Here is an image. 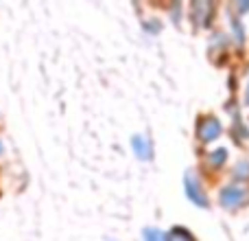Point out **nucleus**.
Segmentation results:
<instances>
[{"mask_svg": "<svg viewBox=\"0 0 249 241\" xmlns=\"http://www.w3.org/2000/svg\"><path fill=\"white\" fill-rule=\"evenodd\" d=\"M219 202H221V206H225L228 211H238V208H243L249 204V189H245L243 184L232 182V184L221 189Z\"/></svg>", "mask_w": 249, "mask_h": 241, "instance_id": "nucleus-1", "label": "nucleus"}, {"mask_svg": "<svg viewBox=\"0 0 249 241\" xmlns=\"http://www.w3.org/2000/svg\"><path fill=\"white\" fill-rule=\"evenodd\" d=\"M223 134V125L216 117L212 114H203L197 119V141L208 145V142H214L216 138Z\"/></svg>", "mask_w": 249, "mask_h": 241, "instance_id": "nucleus-2", "label": "nucleus"}, {"mask_svg": "<svg viewBox=\"0 0 249 241\" xmlns=\"http://www.w3.org/2000/svg\"><path fill=\"white\" fill-rule=\"evenodd\" d=\"M184 186H186V195H188L190 202H195L197 206H201V208H208V206H210V200H208L206 189H203V184L199 182V178L195 176L193 171L186 173Z\"/></svg>", "mask_w": 249, "mask_h": 241, "instance_id": "nucleus-3", "label": "nucleus"}, {"mask_svg": "<svg viewBox=\"0 0 249 241\" xmlns=\"http://www.w3.org/2000/svg\"><path fill=\"white\" fill-rule=\"evenodd\" d=\"M193 11V20L197 26H208L212 20V13H214V4L212 2H206V0H199V2H193L190 7Z\"/></svg>", "mask_w": 249, "mask_h": 241, "instance_id": "nucleus-4", "label": "nucleus"}, {"mask_svg": "<svg viewBox=\"0 0 249 241\" xmlns=\"http://www.w3.org/2000/svg\"><path fill=\"white\" fill-rule=\"evenodd\" d=\"M131 145H133V151H136V156L140 160H151L153 158V145H151V141L146 136H133Z\"/></svg>", "mask_w": 249, "mask_h": 241, "instance_id": "nucleus-5", "label": "nucleus"}, {"mask_svg": "<svg viewBox=\"0 0 249 241\" xmlns=\"http://www.w3.org/2000/svg\"><path fill=\"white\" fill-rule=\"evenodd\" d=\"M228 149L225 147H216L214 151H210L208 154V164H210L212 169H221L225 162H228Z\"/></svg>", "mask_w": 249, "mask_h": 241, "instance_id": "nucleus-6", "label": "nucleus"}, {"mask_svg": "<svg viewBox=\"0 0 249 241\" xmlns=\"http://www.w3.org/2000/svg\"><path fill=\"white\" fill-rule=\"evenodd\" d=\"M232 178L238 182H249V160H238L232 169Z\"/></svg>", "mask_w": 249, "mask_h": 241, "instance_id": "nucleus-7", "label": "nucleus"}, {"mask_svg": "<svg viewBox=\"0 0 249 241\" xmlns=\"http://www.w3.org/2000/svg\"><path fill=\"white\" fill-rule=\"evenodd\" d=\"M168 237H171V241H197L195 239V235L190 233L188 228H184V226H175Z\"/></svg>", "mask_w": 249, "mask_h": 241, "instance_id": "nucleus-8", "label": "nucleus"}, {"mask_svg": "<svg viewBox=\"0 0 249 241\" xmlns=\"http://www.w3.org/2000/svg\"><path fill=\"white\" fill-rule=\"evenodd\" d=\"M232 33H234V38H236V44L245 42V29H243V22L238 16L232 18Z\"/></svg>", "mask_w": 249, "mask_h": 241, "instance_id": "nucleus-9", "label": "nucleus"}, {"mask_svg": "<svg viewBox=\"0 0 249 241\" xmlns=\"http://www.w3.org/2000/svg\"><path fill=\"white\" fill-rule=\"evenodd\" d=\"M144 241H171V237L164 235L162 230H158V228H146L144 230Z\"/></svg>", "mask_w": 249, "mask_h": 241, "instance_id": "nucleus-10", "label": "nucleus"}, {"mask_svg": "<svg viewBox=\"0 0 249 241\" xmlns=\"http://www.w3.org/2000/svg\"><path fill=\"white\" fill-rule=\"evenodd\" d=\"M232 134L238 138V142H243V141H245V138L249 136V129L245 127V125H243V120L236 119V123H232Z\"/></svg>", "mask_w": 249, "mask_h": 241, "instance_id": "nucleus-11", "label": "nucleus"}, {"mask_svg": "<svg viewBox=\"0 0 249 241\" xmlns=\"http://www.w3.org/2000/svg\"><path fill=\"white\" fill-rule=\"evenodd\" d=\"M238 11H249V2H236Z\"/></svg>", "mask_w": 249, "mask_h": 241, "instance_id": "nucleus-12", "label": "nucleus"}, {"mask_svg": "<svg viewBox=\"0 0 249 241\" xmlns=\"http://www.w3.org/2000/svg\"><path fill=\"white\" fill-rule=\"evenodd\" d=\"M245 101H247V105H249V86H247V95H245Z\"/></svg>", "mask_w": 249, "mask_h": 241, "instance_id": "nucleus-13", "label": "nucleus"}, {"mask_svg": "<svg viewBox=\"0 0 249 241\" xmlns=\"http://www.w3.org/2000/svg\"><path fill=\"white\" fill-rule=\"evenodd\" d=\"M0 154H2V142H0Z\"/></svg>", "mask_w": 249, "mask_h": 241, "instance_id": "nucleus-14", "label": "nucleus"}]
</instances>
